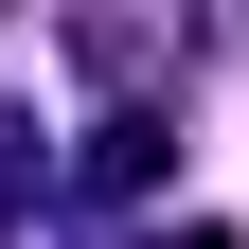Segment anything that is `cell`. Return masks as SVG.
Instances as JSON below:
<instances>
[{"label": "cell", "mask_w": 249, "mask_h": 249, "mask_svg": "<svg viewBox=\"0 0 249 249\" xmlns=\"http://www.w3.org/2000/svg\"><path fill=\"white\" fill-rule=\"evenodd\" d=\"M53 53H71V71H107L124 107H160V89L196 71V36H142V18H53Z\"/></svg>", "instance_id": "obj_1"}, {"label": "cell", "mask_w": 249, "mask_h": 249, "mask_svg": "<svg viewBox=\"0 0 249 249\" xmlns=\"http://www.w3.org/2000/svg\"><path fill=\"white\" fill-rule=\"evenodd\" d=\"M178 178V107H107L89 124V196H160Z\"/></svg>", "instance_id": "obj_2"}, {"label": "cell", "mask_w": 249, "mask_h": 249, "mask_svg": "<svg viewBox=\"0 0 249 249\" xmlns=\"http://www.w3.org/2000/svg\"><path fill=\"white\" fill-rule=\"evenodd\" d=\"M36 231V107H18V89H0V249Z\"/></svg>", "instance_id": "obj_3"}, {"label": "cell", "mask_w": 249, "mask_h": 249, "mask_svg": "<svg viewBox=\"0 0 249 249\" xmlns=\"http://www.w3.org/2000/svg\"><path fill=\"white\" fill-rule=\"evenodd\" d=\"M160 249H249V231H213V213H196V231H160Z\"/></svg>", "instance_id": "obj_4"}]
</instances>
